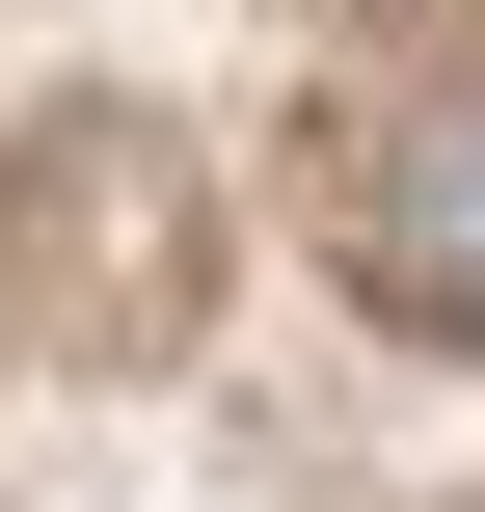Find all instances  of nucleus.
Segmentation results:
<instances>
[{
    "label": "nucleus",
    "mask_w": 485,
    "mask_h": 512,
    "mask_svg": "<svg viewBox=\"0 0 485 512\" xmlns=\"http://www.w3.org/2000/svg\"><path fill=\"white\" fill-rule=\"evenodd\" d=\"M405 270H432V324H485V108L432 135V189H405Z\"/></svg>",
    "instance_id": "1"
}]
</instances>
